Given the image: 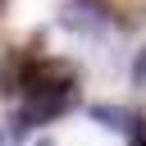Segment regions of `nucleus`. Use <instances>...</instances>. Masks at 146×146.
I'll return each mask as SVG.
<instances>
[{"label": "nucleus", "mask_w": 146, "mask_h": 146, "mask_svg": "<svg viewBox=\"0 0 146 146\" xmlns=\"http://www.w3.org/2000/svg\"><path fill=\"white\" fill-rule=\"evenodd\" d=\"M23 96H78V68L68 59H32Z\"/></svg>", "instance_id": "obj_1"}, {"label": "nucleus", "mask_w": 146, "mask_h": 146, "mask_svg": "<svg viewBox=\"0 0 146 146\" xmlns=\"http://www.w3.org/2000/svg\"><path fill=\"white\" fill-rule=\"evenodd\" d=\"M59 23L68 32H100L110 23V5L105 0H68L64 14H59Z\"/></svg>", "instance_id": "obj_2"}, {"label": "nucleus", "mask_w": 146, "mask_h": 146, "mask_svg": "<svg viewBox=\"0 0 146 146\" xmlns=\"http://www.w3.org/2000/svg\"><path fill=\"white\" fill-rule=\"evenodd\" d=\"M27 73H32V55L5 50V59H0V96H5V100L23 96V91H27Z\"/></svg>", "instance_id": "obj_3"}, {"label": "nucleus", "mask_w": 146, "mask_h": 146, "mask_svg": "<svg viewBox=\"0 0 146 146\" xmlns=\"http://www.w3.org/2000/svg\"><path fill=\"white\" fill-rule=\"evenodd\" d=\"M91 119L100 123V128H110V132H132V114L128 110H119V105H91Z\"/></svg>", "instance_id": "obj_4"}, {"label": "nucleus", "mask_w": 146, "mask_h": 146, "mask_svg": "<svg viewBox=\"0 0 146 146\" xmlns=\"http://www.w3.org/2000/svg\"><path fill=\"white\" fill-rule=\"evenodd\" d=\"M132 82L137 87H146V46L137 50V59H132Z\"/></svg>", "instance_id": "obj_5"}, {"label": "nucleus", "mask_w": 146, "mask_h": 146, "mask_svg": "<svg viewBox=\"0 0 146 146\" xmlns=\"http://www.w3.org/2000/svg\"><path fill=\"white\" fill-rule=\"evenodd\" d=\"M128 146H146V119H137V123H132V132H128Z\"/></svg>", "instance_id": "obj_6"}, {"label": "nucleus", "mask_w": 146, "mask_h": 146, "mask_svg": "<svg viewBox=\"0 0 146 146\" xmlns=\"http://www.w3.org/2000/svg\"><path fill=\"white\" fill-rule=\"evenodd\" d=\"M14 137H18V132H14V128H5V132H0V146H14Z\"/></svg>", "instance_id": "obj_7"}, {"label": "nucleus", "mask_w": 146, "mask_h": 146, "mask_svg": "<svg viewBox=\"0 0 146 146\" xmlns=\"http://www.w3.org/2000/svg\"><path fill=\"white\" fill-rule=\"evenodd\" d=\"M36 146H55V141H36Z\"/></svg>", "instance_id": "obj_8"}, {"label": "nucleus", "mask_w": 146, "mask_h": 146, "mask_svg": "<svg viewBox=\"0 0 146 146\" xmlns=\"http://www.w3.org/2000/svg\"><path fill=\"white\" fill-rule=\"evenodd\" d=\"M0 5H5V0H0Z\"/></svg>", "instance_id": "obj_9"}]
</instances>
